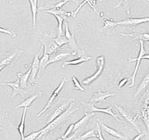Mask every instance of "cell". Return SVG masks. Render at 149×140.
Instances as JSON below:
<instances>
[{
    "instance_id": "cell-3",
    "label": "cell",
    "mask_w": 149,
    "mask_h": 140,
    "mask_svg": "<svg viewBox=\"0 0 149 140\" xmlns=\"http://www.w3.org/2000/svg\"><path fill=\"white\" fill-rule=\"evenodd\" d=\"M82 104L83 106L84 107V110H85V112L89 113V112H100V113H104V114H107L108 115H110L113 117L116 121H118L119 123H122V120H120L119 117H118L117 115H116L113 111V107L110 106L108 107H105V108H99V107H97L94 106L92 104V102L91 103H87L84 102V101H82Z\"/></svg>"
},
{
    "instance_id": "cell-32",
    "label": "cell",
    "mask_w": 149,
    "mask_h": 140,
    "mask_svg": "<svg viewBox=\"0 0 149 140\" xmlns=\"http://www.w3.org/2000/svg\"><path fill=\"white\" fill-rule=\"evenodd\" d=\"M73 83H74V88L75 90H79V91H84V88L82 87V85H81V83L77 79L76 77H72V78Z\"/></svg>"
},
{
    "instance_id": "cell-6",
    "label": "cell",
    "mask_w": 149,
    "mask_h": 140,
    "mask_svg": "<svg viewBox=\"0 0 149 140\" xmlns=\"http://www.w3.org/2000/svg\"><path fill=\"white\" fill-rule=\"evenodd\" d=\"M40 42L43 44V48L47 50V53L49 55H51L53 53L59 49V47L55 43L53 40V38L52 37V34H45L43 35V38L40 39Z\"/></svg>"
},
{
    "instance_id": "cell-1",
    "label": "cell",
    "mask_w": 149,
    "mask_h": 140,
    "mask_svg": "<svg viewBox=\"0 0 149 140\" xmlns=\"http://www.w3.org/2000/svg\"><path fill=\"white\" fill-rule=\"evenodd\" d=\"M74 104V101H73L72 102H71L69 107L66 109V111H64L63 114H61L59 116H57L56 118L54 119L53 121H51V122L49 123H47V125L45 127H43L42 130H40L41 132H40V134L39 135V136L37 137V139H41L42 137L45 136V135L48 134L49 132H53V131L55 130L57 127H59V126H61V125L63 124V123H65V121L69 119V116L72 114L73 113H74L77 111H79V107H77V108L75 109H72Z\"/></svg>"
},
{
    "instance_id": "cell-8",
    "label": "cell",
    "mask_w": 149,
    "mask_h": 140,
    "mask_svg": "<svg viewBox=\"0 0 149 140\" xmlns=\"http://www.w3.org/2000/svg\"><path fill=\"white\" fill-rule=\"evenodd\" d=\"M67 81L66 78H63V81H62L60 83H59V85H58V86H57L55 90H54V91H53V93H52V95H50V97H49V100H48V101H47L46 106L44 107H43V110H42L41 111H40V112L37 114V116H40V115H41L42 114H43V113H44V112H46V111H47V110H48V109L49 108V107H50V106H51V104H52V103H53V101H54V100H55V99L57 97L59 96V93H60L61 90L63 89V86H64V85H65V81Z\"/></svg>"
},
{
    "instance_id": "cell-45",
    "label": "cell",
    "mask_w": 149,
    "mask_h": 140,
    "mask_svg": "<svg viewBox=\"0 0 149 140\" xmlns=\"http://www.w3.org/2000/svg\"><path fill=\"white\" fill-rule=\"evenodd\" d=\"M6 65H2V66H0V72L2 71V69H4V68L6 67Z\"/></svg>"
},
{
    "instance_id": "cell-40",
    "label": "cell",
    "mask_w": 149,
    "mask_h": 140,
    "mask_svg": "<svg viewBox=\"0 0 149 140\" xmlns=\"http://www.w3.org/2000/svg\"><path fill=\"white\" fill-rule=\"evenodd\" d=\"M144 136H145V132H140L139 133V135H138V136H135V137H134L133 139H135V140L141 139L142 138V137H143Z\"/></svg>"
},
{
    "instance_id": "cell-35",
    "label": "cell",
    "mask_w": 149,
    "mask_h": 140,
    "mask_svg": "<svg viewBox=\"0 0 149 140\" xmlns=\"http://www.w3.org/2000/svg\"><path fill=\"white\" fill-rule=\"evenodd\" d=\"M135 39H139L142 40L143 41H149V33L148 32H145V33H143V34H139V35L135 36V37H133Z\"/></svg>"
},
{
    "instance_id": "cell-37",
    "label": "cell",
    "mask_w": 149,
    "mask_h": 140,
    "mask_svg": "<svg viewBox=\"0 0 149 140\" xmlns=\"http://www.w3.org/2000/svg\"><path fill=\"white\" fill-rule=\"evenodd\" d=\"M97 138L99 139H104V136H103L102 133H101V126L99 125V122L97 123Z\"/></svg>"
},
{
    "instance_id": "cell-10",
    "label": "cell",
    "mask_w": 149,
    "mask_h": 140,
    "mask_svg": "<svg viewBox=\"0 0 149 140\" xmlns=\"http://www.w3.org/2000/svg\"><path fill=\"white\" fill-rule=\"evenodd\" d=\"M149 22V17H144V18H130L124 21L116 22L117 25H132L136 26L139 24H144Z\"/></svg>"
},
{
    "instance_id": "cell-2",
    "label": "cell",
    "mask_w": 149,
    "mask_h": 140,
    "mask_svg": "<svg viewBox=\"0 0 149 140\" xmlns=\"http://www.w3.org/2000/svg\"><path fill=\"white\" fill-rule=\"evenodd\" d=\"M114 107H116V111L120 113V115H121L128 123H130V124L133 126L135 130L139 132H141L139 126V123H138V117H139V115L135 114L130 112V111H126V109L123 108L122 107L118 106V105H114Z\"/></svg>"
},
{
    "instance_id": "cell-17",
    "label": "cell",
    "mask_w": 149,
    "mask_h": 140,
    "mask_svg": "<svg viewBox=\"0 0 149 140\" xmlns=\"http://www.w3.org/2000/svg\"><path fill=\"white\" fill-rule=\"evenodd\" d=\"M42 92L41 91H38V92L35 93L34 95H33L32 96H31L30 98H28L25 99L24 101H22L20 104H18V106L16 107L15 108L18 109L19 108V107H24V108H28L32 104V103L33 102V101H35L36 99L38 98V97H40V95H41Z\"/></svg>"
},
{
    "instance_id": "cell-33",
    "label": "cell",
    "mask_w": 149,
    "mask_h": 140,
    "mask_svg": "<svg viewBox=\"0 0 149 140\" xmlns=\"http://www.w3.org/2000/svg\"><path fill=\"white\" fill-rule=\"evenodd\" d=\"M73 129H74V123H72L69 126V127L67 128L66 131L65 132V133L63 134V136H62V139H66L67 137L69 136V135L72 133V132L73 131Z\"/></svg>"
},
{
    "instance_id": "cell-39",
    "label": "cell",
    "mask_w": 149,
    "mask_h": 140,
    "mask_svg": "<svg viewBox=\"0 0 149 140\" xmlns=\"http://www.w3.org/2000/svg\"><path fill=\"white\" fill-rule=\"evenodd\" d=\"M84 1H85V2H87V4L88 5V6H90V7L91 8H92L93 10H94V12H95V13H96L97 15L98 16H100V13H99V12H97V8H96V7H94V6H93L92 4H91V2L90 1H89V0H84ZM100 18H101V17H100Z\"/></svg>"
},
{
    "instance_id": "cell-28",
    "label": "cell",
    "mask_w": 149,
    "mask_h": 140,
    "mask_svg": "<svg viewBox=\"0 0 149 140\" xmlns=\"http://www.w3.org/2000/svg\"><path fill=\"white\" fill-rule=\"evenodd\" d=\"M54 16H55V18H56L57 22H58V31H57V35H62L63 34V22H64L65 17L59 15H54Z\"/></svg>"
},
{
    "instance_id": "cell-31",
    "label": "cell",
    "mask_w": 149,
    "mask_h": 140,
    "mask_svg": "<svg viewBox=\"0 0 149 140\" xmlns=\"http://www.w3.org/2000/svg\"><path fill=\"white\" fill-rule=\"evenodd\" d=\"M116 26V23L113 20H108L104 19V26L102 30L104 29H109L113 30Z\"/></svg>"
},
{
    "instance_id": "cell-26",
    "label": "cell",
    "mask_w": 149,
    "mask_h": 140,
    "mask_svg": "<svg viewBox=\"0 0 149 140\" xmlns=\"http://www.w3.org/2000/svg\"><path fill=\"white\" fill-rule=\"evenodd\" d=\"M53 40L55 41L56 44L59 46V47L69 43V40L67 39L65 36H63V34L62 35H57L56 38H53Z\"/></svg>"
},
{
    "instance_id": "cell-19",
    "label": "cell",
    "mask_w": 149,
    "mask_h": 140,
    "mask_svg": "<svg viewBox=\"0 0 149 140\" xmlns=\"http://www.w3.org/2000/svg\"><path fill=\"white\" fill-rule=\"evenodd\" d=\"M91 57L90 56H86L85 55H81L80 57L77 58L75 59H72V60H69V61H65L62 64V67L65 68L66 65H79L81 63H84V62L88 61L90 60Z\"/></svg>"
},
{
    "instance_id": "cell-16",
    "label": "cell",
    "mask_w": 149,
    "mask_h": 140,
    "mask_svg": "<svg viewBox=\"0 0 149 140\" xmlns=\"http://www.w3.org/2000/svg\"><path fill=\"white\" fill-rule=\"evenodd\" d=\"M94 114H95V113H94V112L86 113L82 118L81 119V120H79L78 122L74 123L73 131L79 130V129H81V127H83L84 126H85V125L87 124V123L88 122V120H90L91 117H92V116H94Z\"/></svg>"
},
{
    "instance_id": "cell-36",
    "label": "cell",
    "mask_w": 149,
    "mask_h": 140,
    "mask_svg": "<svg viewBox=\"0 0 149 140\" xmlns=\"http://www.w3.org/2000/svg\"><path fill=\"white\" fill-rule=\"evenodd\" d=\"M0 33H3V34H8L10 35L11 37L12 38H15L17 34H16L15 32H14L13 31H10V30H7V29H5V28H2L0 27Z\"/></svg>"
},
{
    "instance_id": "cell-43",
    "label": "cell",
    "mask_w": 149,
    "mask_h": 140,
    "mask_svg": "<svg viewBox=\"0 0 149 140\" xmlns=\"http://www.w3.org/2000/svg\"><path fill=\"white\" fill-rule=\"evenodd\" d=\"M61 1H68V2H69V1H73V2H76V3L79 2V0H58V2H61Z\"/></svg>"
},
{
    "instance_id": "cell-12",
    "label": "cell",
    "mask_w": 149,
    "mask_h": 140,
    "mask_svg": "<svg viewBox=\"0 0 149 140\" xmlns=\"http://www.w3.org/2000/svg\"><path fill=\"white\" fill-rule=\"evenodd\" d=\"M141 119L149 131V95L144 100L141 106Z\"/></svg>"
},
{
    "instance_id": "cell-20",
    "label": "cell",
    "mask_w": 149,
    "mask_h": 140,
    "mask_svg": "<svg viewBox=\"0 0 149 140\" xmlns=\"http://www.w3.org/2000/svg\"><path fill=\"white\" fill-rule=\"evenodd\" d=\"M149 86V72L147 73V75H145V78L142 79V81L140 82L136 90V93L135 94V97H138L140 95L141 93L145 91L148 87Z\"/></svg>"
},
{
    "instance_id": "cell-14",
    "label": "cell",
    "mask_w": 149,
    "mask_h": 140,
    "mask_svg": "<svg viewBox=\"0 0 149 140\" xmlns=\"http://www.w3.org/2000/svg\"><path fill=\"white\" fill-rule=\"evenodd\" d=\"M1 85H8L12 88L13 90V93L12 95V98H15V95H21L22 97L24 96V94L26 93L25 91H24V89L21 88L20 86V79L18 78L14 82H2L0 83V86Z\"/></svg>"
},
{
    "instance_id": "cell-18",
    "label": "cell",
    "mask_w": 149,
    "mask_h": 140,
    "mask_svg": "<svg viewBox=\"0 0 149 140\" xmlns=\"http://www.w3.org/2000/svg\"><path fill=\"white\" fill-rule=\"evenodd\" d=\"M70 54L72 53H56V54H51L49 55V58L48 62L46 64V67L47 65H49V64H52L53 63H56L57 61H59V60H62L63 59H65L66 57L69 56Z\"/></svg>"
},
{
    "instance_id": "cell-4",
    "label": "cell",
    "mask_w": 149,
    "mask_h": 140,
    "mask_svg": "<svg viewBox=\"0 0 149 140\" xmlns=\"http://www.w3.org/2000/svg\"><path fill=\"white\" fill-rule=\"evenodd\" d=\"M139 44H140V49H139V53L138 54V56L136 58H133V59H129L130 62H136V65H135V69H134V72L132 73V75L131 77V85H129V88H131L132 86H134L135 85V77H136V75H137L138 70H139V68L140 63H141V59L143 58L144 56L146 54V50L145 49V44H144V41L142 40H139Z\"/></svg>"
},
{
    "instance_id": "cell-22",
    "label": "cell",
    "mask_w": 149,
    "mask_h": 140,
    "mask_svg": "<svg viewBox=\"0 0 149 140\" xmlns=\"http://www.w3.org/2000/svg\"><path fill=\"white\" fill-rule=\"evenodd\" d=\"M49 55L47 53V50L43 48V55H42L41 58L40 59V69H39V72H38V74H37V77H39L40 74L43 72V69L46 68V64H47V63L48 62V60H49Z\"/></svg>"
},
{
    "instance_id": "cell-15",
    "label": "cell",
    "mask_w": 149,
    "mask_h": 140,
    "mask_svg": "<svg viewBox=\"0 0 149 140\" xmlns=\"http://www.w3.org/2000/svg\"><path fill=\"white\" fill-rule=\"evenodd\" d=\"M97 121L99 122V123H100L101 128H102L105 132H107L108 134L111 135V136H114V137H116V138L117 139H127L126 136H124L123 135H122L121 133H120L119 132L115 130L114 129L111 128V127H110V126H107V125L105 124L102 120H100L97 119Z\"/></svg>"
},
{
    "instance_id": "cell-25",
    "label": "cell",
    "mask_w": 149,
    "mask_h": 140,
    "mask_svg": "<svg viewBox=\"0 0 149 140\" xmlns=\"http://www.w3.org/2000/svg\"><path fill=\"white\" fill-rule=\"evenodd\" d=\"M31 4V9L32 18H33V25L35 28L36 26V18H37V14L38 12L37 8V1L38 0H28Z\"/></svg>"
},
{
    "instance_id": "cell-44",
    "label": "cell",
    "mask_w": 149,
    "mask_h": 140,
    "mask_svg": "<svg viewBox=\"0 0 149 140\" xmlns=\"http://www.w3.org/2000/svg\"><path fill=\"white\" fill-rule=\"evenodd\" d=\"M146 42H148V44L147 45H146V47H145V49L146 51H149V41H146Z\"/></svg>"
},
{
    "instance_id": "cell-23",
    "label": "cell",
    "mask_w": 149,
    "mask_h": 140,
    "mask_svg": "<svg viewBox=\"0 0 149 140\" xmlns=\"http://www.w3.org/2000/svg\"><path fill=\"white\" fill-rule=\"evenodd\" d=\"M43 12H47V13H50V14L54 15H59L61 16H64V17H70L72 16V12H68L63 10H61L60 8H49L48 9H44Z\"/></svg>"
},
{
    "instance_id": "cell-30",
    "label": "cell",
    "mask_w": 149,
    "mask_h": 140,
    "mask_svg": "<svg viewBox=\"0 0 149 140\" xmlns=\"http://www.w3.org/2000/svg\"><path fill=\"white\" fill-rule=\"evenodd\" d=\"M18 50L16 52H15L14 53H12V54H11L10 56H8L7 57H6L5 59H3L2 60H1V62H0V66H2V65H8L11 63V62L13 60V59L15 58V56L16 55H17V53H18Z\"/></svg>"
},
{
    "instance_id": "cell-13",
    "label": "cell",
    "mask_w": 149,
    "mask_h": 140,
    "mask_svg": "<svg viewBox=\"0 0 149 140\" xmlns=\"http://www.w3.org/2000/svg\"><path fill=\"white\" fill-rule=\"evenodd\" d=\"M116 93H110V92H102L100 89L97 90L96 93L93 94L92 98H91V102L94 103H101L104 102L107 98L110 97L116 96Z\"/></svg>"
},
{
    "instance_id": "cell-7",
    "label": "cell",
    "mask_w": 149,
    "mask_h": 140,
    "mask_svg": "<svg viewBox=\"0 0 149 140\" xmlns=\"http://www.w3.org/2000/svg\"><path fill=\"white\" fill-rule=\"evenodd\" d=\"M42 49H43V46L41 47L40 49L39 50V52L34 56V57L33 59V61L31 63V75H30L29 77V81L31 82V84L33 85L34 82H35L36 77L37 76V74L39 72L40 69V59L39 56L40 54L41 53Z\"/></svg>"
},
{
    "instance_id": "cell-24",
    "label": "cell",
    "mask_w": 149,
    "mask_h": 140,
    "mask_svg": "<svg viewBox=\"0 0 149 140\" xmlns=\"http://www.w3.org/2000/svg\"><path fill=\"white\" fill-rule=\"evenodd\" d=\"M27 110H28V108H24L22 120H21L20 124L18 126V130L20 133V136H21V139H24V126H25V117Z\"/></svg>"
},
{
    "instance_id": "cell-38",
    "label": "cell",
    "mask_w": 149,
    "mask_h": 140,
    "mask_svg": "<svg viewBox=\"0 0 149 140\" xmlns=\"http://www.w3.org/2000/svg\"><path fill=\"white\" fill-rule=\"evenodd\" d=\"M129 80H130V79H127V78H125V79H121L120 82H119V84H118V88L123 87L124 85H126V83H127L128 81H129Z\"/></svg>"
},
{
    "instance_id": "cell-41",
    "label": "cell",
    "mask_w": 149,
    "mask_h": 140,
    "mask_svg": "<svg viewBox=\"0 0 149 140\" xmlns=\"http://www.w3.org/2000/svg\"><path fill=\"white\" fill-rule=\"evenodd\" d=\"M91 2V3L94 6V7H96V3H97V0H89Z\"/></svg>"
},
{
    "instance_id": "cell-11",
    "label": "cell",
    "mask_w": 149,
    "mask_h": 140,
    "mask_svg": "<svg viewBox=\"0 0 149 140\" xmlns=\"http://www.w3.org/2000/svg\"><path fill=\"white\" fill-rule=\"evenodd\" d=\"M74 101V100H72V99H66V101L65 102H63L60 105H59L58 107L56 108V110L53 113L51 114V116H49V119L47 120V123H50L51 121H53L54 119H56L58 116H59V115L61 114H63V112L65 111H66V109L68 108V107L69 106V104H71V102H72V101Z\"/></svg>"
},
{
    "instance_id": "cell-34",
    "label": "cell",
    "mask_w": 149,
    "mask_h": 140,
    "mask_svg": "<svg viewBox=\"0 0 149 140\" xmlns=\"http://www.w3.org/2000/svg\"><path fill=\"white\" fill-rule=\"evenodd\" d=\"M40 132H41L40 130L37 131V132H31V133H30L28 136H24V139H37V137L39 136V135L40 134Z\"/></svg>"
},
{
    "instance_id": "cell-9",
    "label": "cell",
    "mask_w": 149,
    "mask_h": 140,
    "mask_svg": "<svg viewBox=\"0 0 149 140\" xmlns=\"http://www.w3.org/2000/svg\"><path fill=\"white\" fill-rule=\"evenodd\" d=\"M65 36L67 38V39L69 40V45L70 47V48L73 50V52H75V53H83L84 54L85 52L83 51L82 49H81L79 48V47L77 44L76 41H75V39H74V37L73 34H71V32L69 31V28H68V25H67V23L65 22Z\"/></svg>"
},
{
    "instance_id": "cell-27",
    "label": "cell",
    "mask_w": 149,
    "mask_h": 140,
    "mask_svg": "<svg viewBox=\"0 0 149 140\" xmlns=\"http://www.w3.org/2000/svg\"><path fill=\"white\" fill-rule=\"evenodd\" d=\"M131 5H132L131 0H120L119 2H118V4L114 7V8H119V7H120L121 6H123V7H124V8H126V9L128 14H130V7H131Z\"/></svg>"
},
{
    "instance_id": "cell-29",
    "label": "cell",
    "mask_w": 149,
    "mask_h": 140,
    "mask_svg": "<svg viewBox=\"0 0 149 140\" xmlns=\"http://www.w3.org/2000/svg\"><path fill=\"white\" fill-rule=\"evenodd\" d=\"M90 138L97 139V138L96 132H95V128L92 129V130H88V132H84L82 136H81L80 137H79L80 139H88Z\"/></svg>"
},
{
    "instance_id": "cell-21",
    "label": "cell",
    "mask_w": 149,
    "mask_h": 140,
    "mask_svg": "<svg viewBox=\"0 0 149 140\" xmlns=\"http://www.w3.org/2000/svg\"><path fill=\"white\" fill-rule=\"evenodd\" d=\"M30 75H31V68L28 69V70L25 73H18L17 76L20 79V86L23 89L28 87V81L29 80Z\"/></svg>"
},
{
    "instance_id": "cell-42",
    "label": "cell",
    "mask_w": 149,
    "mask_h": 140,
    "mask_svg": "<svg viewBox=\"0 0 149 140\" xmlns=\"http://www.w3.org/2000/svg\"><path fill=\"white\" fill-rule=\"evenodd\" d=\"M142 59H148V60H149V53L148 54H145L143 56V58H142Z\"/></svg>"
},
{
    "instance_id": "cell-5",
    "label": "cell",
    "mask_w": 149,
    "mask_h": 140,
    "mask_svg": "<svg viewBox=\"0 0 149 140\" xmlns=\"http://www.w3.org/2000/svg\"><path fill=\"white\" fill-rule=\"evenodd\" d=\"M104 65H105V57L104 56H98L96 59V66H97V70L95 71V72L91 75L89 77L86 78V79L83 80L82 83L84 85H89L91 82L96 80L99 76L100 75L101 72L104 70Z\"/></svg>"
}]
</instances>
